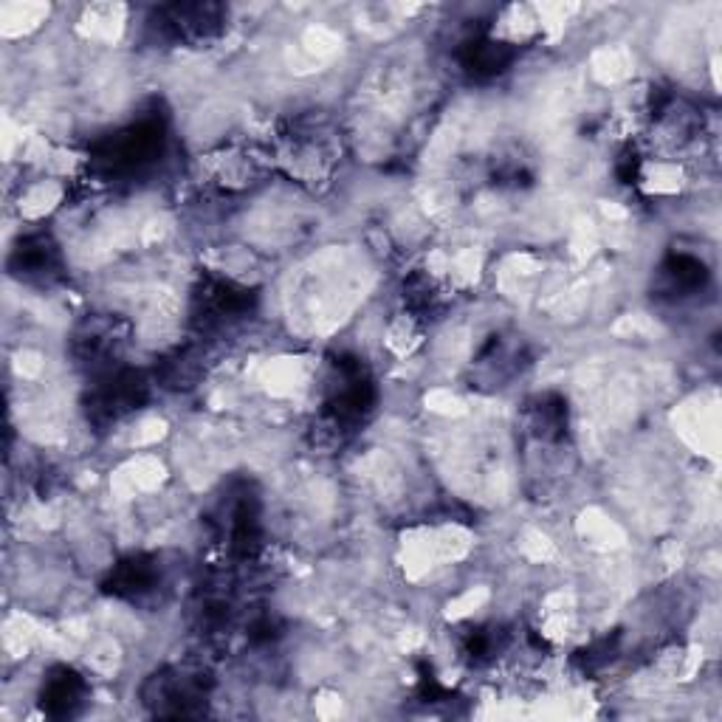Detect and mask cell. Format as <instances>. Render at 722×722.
<instances>
[{"instance_id":"1","label":"cell","mask_w":722,"mask_h":722,"mask_svg":"<svg viewBox=\"0 0 722 722\" xmlns=\"http://www.w3.org/2000/svg\"><path fill=\"white\" fill-rule=\"evenodd\" d=\"M82 680L77 675H71L68 669H63L60 675H54L46 683V691H43V703H46L51 711H63L68 714L71 706H77L79 697H82Z\"/></svg>"}]
</instances>
